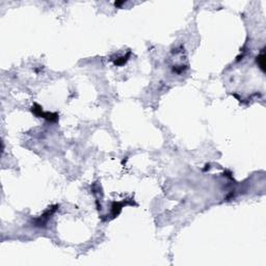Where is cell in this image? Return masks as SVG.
Here are the masks:
<instances>
[{
	"label": "cell",
	"instance_id": "cell-1",
	"mask_svg": "<svg viewBox=\"0 0 266 266\" xmlns=\"http://www.w3.org/2000/svg\"><path fill=\"white\" fill-rule=\"evenodd\" d=\"M257 62H258L259 67L261 68V70L264 72L265 71V55H264V52H263V51H262V53L257 57Z\"/></svg>",
	"mask_w": 266,
	"mask_h": 266
}]
</instances>
